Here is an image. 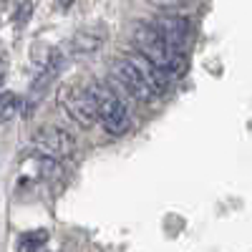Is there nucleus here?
Wrapping results in <instances>:
<instances>
[{
	"mask_svg": "<svg viewBox=\"0 0 252 252\" xmlns=\"http://www.w3.org/2000/svg\"><path fill=\"white\" fill-rule=\"evenodd\" d=\"M111 81H114L116 89H124L126 94H129L134 101H139V103H152L157 98L154 91L146 86V81L139 76V71L126 58H116L111 63Z\"/></svg>",
	"mask_w": 252,
	"mask_h": 252,
	"instance_id": "nucleus-4",
	"label": "nucleus"
},
{
	"mask_svg": "<svg viewBox=\"0 0 252 252\" xmlns=\"http://www.w3.org/2000/svg\"><path fill=\"white\" fill-rule=\"evenodd\" d=\"M20 106H23L20 96H15V94H5L3 98H0V124L13 121V119L20 114Z\"/></svg>",
	"mask_w": 252,
	"mask_h": 252,
	"instance_id": "nucleus-10",
	"label": "nucleus"
},
{
	"mask_svg": "<svg viewBox=\"0 0 252 252\" xmlns=\"http://www.w3.org/2000/svg\"><path fill=\"white\" fill-rule=\"evenodd\" d=\"M0 98H3V96H0Z\"/></svg>",
	"mask_w": 252,
	"mask_h": 252,
	"instance_id": "nucleus-15",
	"label": "nucleus"
},
{
	"mask_svg": "<svg viewBox=\"0 0 252 252\" xmlns=\"http://www.w3.org/2000/svg\"><path fill=\"white\" fill-rule=\"evenodd\" d=\"M33 144H38L51 159H68L78 152V141L58 126H43L33 134Z\"/></svg>",
	"mask_w": 252,
	"mask_h": 252,
	"instance_id": "nucleus-5",
	"label": "nucleus"
},
{
	"mask_svg": "<svg viewBox=\"0 0 252 252\" xmlns=\"http://www.w3.org/2000/svg\"><path fill=\"white\" fill-rule=\"evenodd\" d=\"M131 40H134L136 51L146 61H152L164 76L174 78V76H179L184 71V66H187V63H184V53H177L174 48L166 46L164 40L159 38L154 26H149V23H134Z\"/></svg>",
	"mask_w": 252,
	"mask_h": 252,
	"instance_id": "nucleus-1",
	"label": "nucleus"
},
{
	"mask_svg": "<svg viewBox=\"0 0 252 252\" xmlns=\"http://www.w3.org/2000/svg\"><path fill=\"white\" fill-rule=\"evenodd\" d=\"M91 101H94V109H96V119L103 124L111 136H124L126 131L131 129V116H129V109L124 106V101L109 91L106 86L101 83H89L86 86Z\"/></svg>",
	"mask_w": 252,
	"mask_h": 252,
	"instance_id": "nucleus-2",
	"label": "nucleus"
},
{
	"mask_svg": "<svg viewBox=\"0 0 252 252\" xmlns=\"http://www.w3.org/2000/svg\"><path fill=\"white\" fill-rule=\"evenodd\" d=\"M149 3H152L154 8H164V10H166V8H177L179 3H184V0H149Z\"/></svg>",
	"mask_w": 252,
	"mask_h": 252,
	"instance_id": "nucleus-12",
	"label": "nucleus"
},
{
	"mask_svg": "<svg viewBox=\"0 0 252 252\" xmlns=\"http://www.w3.org/2000/svg\"><path fill=\"white\" fill-rule=\"evenodd\" d=\"M103 40H106V31H101V28H81V31H76L71 35L68 51L73 56H91V53H96L103 46Z\"/></svg>",
	"mask_w": 252,
	"mask_h": 252,
	"instance_id": "nucleus-8",
	"label": "nucleus"
},
{
	"mask_svg": "<svg viewBox=\"0 0 252 252\" xmlns=\"http://www.w3.org/2000/svg\"><path fill=\"white\" fill-rule=\"evenodd\" d=\"M73 3H76V0H58V5H61V8H71Z\"/></svg>",
	"mask_w": 252,
	"mask_h": 252,
	"instance_id": "nucleus-14",
	"label": "nucleus"
},
{
	"mask_svg": "<svg viewBox=\"0 0 252 252\" xmlns=\"http://www.w3.org/2000/svg\"><path fill=\"white\" fill-rule=\"evenodd\" d=\"M18 10H20V13L15 15V20H18V23H26V20L31 18V10H33V3H31V0H23V5H20Z\"/></svg>",
	"mask_w": 252,
	"mask_h": 252,
	"instance_id": "nucleus-11",
	"label": "nucleus"
},
{
	"mask_svg": "<svg viewBox=\"0 0 252 252\" xmlns=\"http://www.w3.org/2000/svg\"><path fill=\"white\" fill-rule=\"evenodd\" d=\"M124 58L139 71V76L146 81V86L154 91V96H161V94L169 91V81H172V78H169V76H164L152 61H146L141 53H131V56H124Z\"/></svg>",
	"mask_w": 252,
	"mask_h": 252,
	"instance_id": "nucleus-7",
	"label": "nucleus"
},
{
	"mask_svg": "<svg viewBox=\"0 0 252 252\" xmlns=\"http://www.w3.org/2000/svg\"><path fill=\"white\" fill-rule=\"evenodd\" d=\"M48 229H31V232H23L15 242V252H40L43 245L48 242Z\"/></svg>",
	"mask_w": 252,
	"mask_h": 252,
	"instance_id": "nucleus-9",
	"label": "nucleus"
},
{
	"mask_svg": "<svg viewBox=\"0 0 252 252\" xmlns=\"http://www.w3.org/2000/svg\"><path fill=\"white\" fill-rule=\"evenodd\" d=\"M8 58L5 56H0V89H3V83H5V78H8Z\"/></svg>",
	"mask_w": 252,
	"mask_h": 252,
	"instance_id": "nucleus-13",
	"label": "nucleus"
},
{
	"mask_svg": "<svg viewBox=\"0 0 252 252\" xmlns=\"http://www.w3.org/2000/svg\"><path fill=\"white\" fill-rule=\"evenodd\" d=\"M159 38L164 40L169 48H174L177 53H184V46H187V38L192 33V26L184 15H161L157 23H154Z\"/></svg>",
	"mask_w": 252,
	"mask_h": 252,
	"instance_id": "nucleus-6",
	"label": "nucleus"
},
{
	"mask_svg": "<svg viewBox=\"0 0 252 252\" xmlns=\"http://www.w3.org/2000/svg\"><path fill=\"white\" fill-rule=\"evenodd\" d=\"M56 98H58V106L66 111V116L73 124L83 126V129H91V126L98 121L89 91L83 89V86H78V83H66V86L58 91Z\"/></svg>",
	"mask_w": 252,
	"mask_h": 252,
	"instance_id": "nucleus-3",
	"label": "nucleus"
}]
</instances>
